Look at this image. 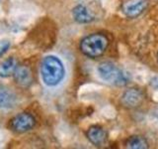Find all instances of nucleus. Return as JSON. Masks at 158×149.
Wrapping results in <instances>:
<instances>
[{
    "instance_id": "1a4fd4ad",
    "label": "nucleus",
    "mask_w": 158,
    "mask_h": 149,
    "mask_svg": "<svg viewBox=\"0 0 158 149\" xmlns=\"http://www.w3.org/2000/svg\"><path fill=\"white\" fill-rule=\"evenodd\" d=\"M16 96L9 88L0 86V107L1 108H12L16 104Z\"/></svg>"
},
{
    "instance_id": "20e7f679",
    "label": "nucleus",
    "mask_w": 158,
    "mask_h": 149,
    "mask_svg": "<svg viewBox=\"0 0 158 149\" xmlns=\"http://www.w3.org/2000/svg\"><path fill=\"white\" fill-rule=\"evenodd\" d=\"M147 4V0H123L121 9L127 17L135 18L144 12Z\"/></svg>"
},
{
    "instance_id": "7ed1b4c3",
    "label": "nucleus",
    "mask_w": 158,
    "mask_h": 149,
    "mask_svg": "<svg viewBox=\"0 0 158 149\" xmlns=\"http://www.w3.org/2000/svg\"><path fill=\"white\" fill-rule=\"evenodd\" d=\"M99 76L105 82L117 87H123L128 84L130 78L122 69L117 67L115 64L110 62L101 63L98 66Z\"/></svg>"
},
{
    "instance_id": "423d86ee",
    "label": "nucleus",
    "mask_w": 158,
    "mask_h": 149,
    "mask_svg": "<svg viewBox=\"0 0 158 149\" xmlns=\"http://www.w3.org/2000/svg\"><path fill=\"white\" fill-rule=\"evenodd\" d=\"M143 93L137 88H130L123 93L121 103L126 108H136L141 106L143 102Z\"/></svg>"
},
{
    "instance_id": "4468645a",
    "label": "nucleus",
    "mask_w": 158,
    "mask_h": 149,
    "mask_svg": "<svg viewBox=\"0 0 158 149\" xmlns=\"http://www.w3.org/2000/svg\"><path fill=\"white\" fill-rule=\"evenodd\" d=\"M157 61H158V54H157Z\"/></svg>"
},
{
    "instance_id": "f8f14e48",
    "label": "nucleus",
    "mask_w": 158,
    "mask_h": 149,
    "mask_svg": "<svg viewBox=\"0 0 158 149\" xmlns=\"http://www.w3.org/2000/svg\"><path fill=\"white\" fill-rule=\"evenodd\" d=\"M126 147L130 149H146L148 148V142L140 135H132L126 141Z\"/></svg>"
},
{
    "instance_id": "9d476101",
    "label": "nucleus",
    "mask_w": 158,
    "mask_h": 149,
    "mask_svg": "<svg viewBox=\"0 0 158 149\" xmlns=\"http://www.w3.org/2000/svg\"><path fill=\"white\" fill-rule=\"evenodd\" d=\"M72 15L73 18L76 22L85 24V23H90L94 20L93 14L89 11V9L84 6V5H77L76 7H74L72 10Z\"/></svg>"
},
{
    "instance_id": "6e6552de",
    "label": "nucleus",
    "mask_w": 158,
    "mask_h": 149,
    "mask_svg": "<svg viewBox=\"0 0 158 149\" xmlns=\"http://www.w3.org/2000/svg\"><path fill=\"white\" fill-rule=\"evenodd\" d=\"M87 137L89 141L95 146H102L107 140V132L101 126L94 125L88 129Z\"/></svg>"
},
{
    "instance_id": "f03ea898",
    "label": "nucleus",
    "mask_w": 158,
    "mask_h": 149,
    "mask_svg": "<svg viewBox=\"0 0 158 149\" xmlns=\"http://www.w3.org/2000/svg\"><path fill=\"white\" fill-rule=\"evenodd\" d=\"M109 40L105 35L100 33L91 34L84 38L80 43L81 52L87 57L97 58L106 52Z\"/></svg>"
},
{
    "instance_id": "f257e3e1",
    "label": "nucleus",
    "mask_w": 158,
    "mask_h": 149,
    "mask_svg": "<svg viewBox=\"0 0 158 149\" xmlns=\"http://www.w3.org/2000/svg\"><path fill=\"white\" fill-rule=\"evenodd\" d=\"M41 74L43 82L48 87H54L62 81L64 77L63 64L56 56L44 58L41 64Z\"/></svg>"
},
{
    "instance_id": "ddd939ff",
    "label": "nucleus",
    "mask_w": 158,
    "mask_h": 149,
    "mask_svg": "<svg viewBox=\"0 0 158 149\" xmlns=\"http://www.w3.org/2000/svg\"><path fill=\"white\" fill-rule=\"evenodd\" d=\"M10 48V42L7 40H3L0 41V57H2L3 55L8 51V49Z\"/></svg>"
},
{
    "instance_id": "9b49d317",
    "label": "nucleus",
    "mask_w": 158,
    "mask_h": 149,
    "mask_svg": "<svg viewBox=\"0 0 158 149\" xmlns=\"http://www.w3.org/2000/svg\"><path fill=\"white\" fill-rule=\"evenodd\" d=\"M17 61L14 58H8L0 63V77L8 78L11 74H14V72L17 69Z\"/></svg>"
},
{
    "instance_id": "0eeeda50",
    "label": "nucleus",
    "mask_w": 158,
    "mask_h": 149,
    "mask_svg": "<svg viewBox=\"0 0 158 149\" xmlns=\"http://www.w3.org/2000/svg\"><path fill=\"white\" fill-rule=\"evenodd\" d=\"M14 78L16 83L23 88H28L33 83V74L31 70L26 66L17 67L14 72Z\"/></svg>"
},
{
    "instance_id": "39448f33",
    "label": "nucleus",
    "mask_w": 158,
    "mask_h": 149,
    "mask_svg": "<svg viewBox=\"0 0 158 149\" xmlns=\"http://www.w3.org/2000/svg\"><path fill=\"white\" fill-rule=\"evenodd\" d=\"M35 125V118L30 113L22 112L11 120V128L18 133L29 131Z\"/></svg>"
}]
</instances>
